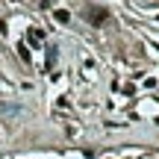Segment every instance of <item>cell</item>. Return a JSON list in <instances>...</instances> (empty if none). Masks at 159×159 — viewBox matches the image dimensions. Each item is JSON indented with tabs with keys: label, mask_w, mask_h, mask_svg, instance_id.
Instances as JSON below:
<instances>
[{
	"label": "cell",
	"mask_w": 159,
	"mask_h": 159,
	"mask_svg": "<svg viewBox=\"0 0 159 159\" xmlns=\"http://www.w3.org/2000/svg\"><path fill=\"white\" fill-rule=\"evenodd\" d=\"M53 18H56V24H68V21H71L68 9H56V12H53Z\"/></svg>",
	"instance_id": "obj_3"
},
{
	"label": "cell",
	"mask_w": 159,
	"mask_h": 159,
	"mask_svg": "<svg viewBox=\"0 0 159 159\" xmlns=\"http://www.w3.org/2000/svg\"><path fill=\"white\" fill-rule=\"evenodd\" d=\"M83 18L91 24V27H103V24L109 21V12L100 9V6H85V9H83Z\"/></svg>",
	"instance_id": "obj_1"
},
{
	"label": "cell",
	"mask_w": 159,
	"mask_h": 159,
	"mask_svg": "<svg viewBox=\"0 0 159 159\" xmlns=\"http://www.w3.org/2000/svg\"><path fill=\"white\" fill-rule=\"evenodd\" d=\"M18 56H21L24 62H30V47L27 44H18Z\"/></svg>",
	"instance_id": "obj_4"
},
{
	"label": "cell",
	"mask_w": 159,
	"mask_h": 159,
	"mask_svg": "<svg viewBox=\"0 0 159 159\" xmlns=\"http://www.w3.org/2000/svg\"><path fill=\"white\" fill-rule=\"evenodd\" d=\"M27 39H30V44H33V47H41V44H44V33H41L39 27H33V30H30V33H27Z\"/></svg>",
	"instance_id": "obj_2"
},
{
	"label": "cell",
	"mask_w": 159,
	"mask_h": 159,
	"mask_svg": "<svg viewBox=\"0 0 159 159\" xmlns=\"http://www.w3.org/2000/svg\"><path fill=\"white\" fill-rule=\"evenodd\" d=\"M0 35H6V24L3 21H0Z\"/></svg>",
	"instance_id": "obj_5"
}]
</instances>
